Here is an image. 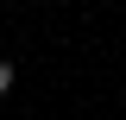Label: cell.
I'll use <instances>...</instances> for the list:
<instances>
[{"label": "cell", "instance_id": "1", "mask_svg": "<svg viewBox=\"0 0 126 120\" xmlns=\"http://www.w3.org/2000/svg\"><path fill=\"white\" fill-rule=\"evenodd\" d=\"M0 95H13V63L0 57Z\"/></svg>", "mask_w": 126, "mask_h": 120}]
</instances>
